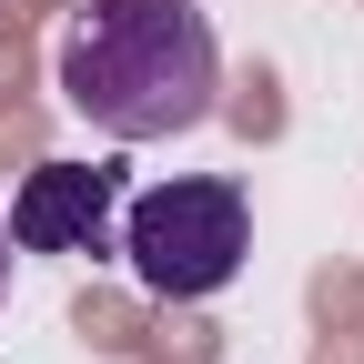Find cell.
I'll list each match as a JSON object with an SVG mask.
<instances>
[{
  "label": "cell",
  "instance_id": "obj_1",
  "mask_svg": "<svg viewBox=\"0 0 364 364\" xmlns=\"http://www.w3.org/2000/svg\"><path fill=\"white\" fill-rule=\"evenodd\" d=\"M61 102L102 142H172L223 102V41L203 0H81L61 31Z\"/></svg>",
  "mask_w": 364,
  "mask_h": 364
},
{
  "label": "cell",
  "instance_id": "obj_2",
  "mask_svg": "<svg viewBox=\"0 0 364 364\" xmlns=\"http://www.w3.org/2000/svg\"><path fill=\"white\" fill-rule=\"evenodd\" d=\"M122 253L142 273V294L162 304H203L243 273L253 253V203L243 182L223 172H182V182H152L142 203H122Z\"/></svg>",
  "mask_w": 364,
  "mask_h": 364
},
{
  "label": "cell",
  "instance_id": "obj_3",
  "mask_svg": "<svg viewBox=\"0 0 364 364\" xmlns=\"http://www.w3.org/2000/svg\"><path fill=\"white\" fill-rule=\"evenodd\" d=\"M122 233V162H41L11 193L21 253H112Z\"/></svg>",
  "mask_w": 364,
  "mask_h": 364
},
{
  "label": "cell",
  "instance_id": "obj_4",
  "mask_svg": "<svg viewBox=\"0 0 364 364\" xmlns=\"http://www.w3.org/2000/svg\"><path fill=\"white\" fill-rule=\"evenodd\" d=\"M11 253H21V243H11V213H0V294H11Z\"/></svg>",
  "mask_w": 364,
  "mask_h": 364
}]
</instances>
